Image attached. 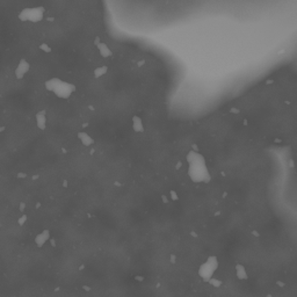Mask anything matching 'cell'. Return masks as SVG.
Here are the masks:
<instances>
[{
	"label": "cell",
	"instance_id": "3",
	"mask_svg": "<svg viewBox=\"0 0 297 297\" xmlns=\"http://www.w3.org/2000/svg\"><path fill=\"white\" fill-rule=\"evenodd\" d=\"M45 9L42 6L37 7H28L22 9L19 13V20L22 22H31V23H37L43 20Z\"/></svg>",
	"mask_w": 297,
	"mask_h": 297
},
{
	"label": "cell",
	"instance_id": "4",
	"mask_svg": "<svg viewBox=\"0 0 297 297\" xmlns=\"http://www.w3.org/2000/svg\"><path fill=\"white\" fill-rule=\"evenodd\" d=\"M218 268V260L217 257L211 255L207 259L204 264H202L198 268V275L204 282H209L212 279V275L215 274L216 269Z\"/></svg>",
	"mask_w": 297,
	"mask_h": 297
},
{
	"label": "cell",
	"instance_id": "10",
	"mask_svg": "<svg viewBox=\"0 0 297 297\" xmlns=\"http://www.w3.org/2000/svg\"><path fill=\"white\" fill-rule=\"evenodd\" d=\"M79 138L81 139V142L85 145H91L93 143V139L87 135V134H79Z\"/></svg>",
	"mask_w": 297,
	"mask_h": 297
},
{
	"label": "cell",
	"instance_id": "7",
	"mask_svg": "<svg viewBox=\"0 0 297 297\" xmlns=\"http://www.w3.org/2000/svg\"><path fill=\"white\" fill-rule=\"evenodd\" d=\"M36 123H37V127L41 130L45 129V127H47V116H45V111L44 110L37 113V115H36Z\"/></svg>",
	"mask_w": 297,
	"mask_h": 297
},
{
	"label": "cell",
	"instance_id": "9",
	"mask_svg": "<svg viewBox=\"0 0 297 297\" xmlns=\"http://www.w3.org/2000/svg\"><path fill=\"white\" fill-rule=\"evenodd\" d=\"M98 47H99L100 52H101V55H102L103 57H108V56H110V55H111L110 49H109V48H108L104 43H100Z\"/></svg>",
	"mask_w": 297,
	"mask_h": 297
},
{
	"label": "cell",
	"instance_id": "8",
	"mask_svg": "<svg viewBox=\"0 0 297 297\" xmlns=\"http://www.w3.org/2000/svg\"><path fill=\"white\" fill-rule=\"evenodd\" d=\"M132 128L136 132H143L144 131V127L142 124V120L138 116H135L132 118Z\"/></svg>",
	"mask_w": 297,
	"mask_h": 297
},
{
	"label": "cell",
	"instance_id": "12",
	"mask_svg": "<svg viewBox=\"0 0 297 297\" xmlns=\"http://www.w3.org/2000/svg\"><path fill=\"white\" fill-rule=\"evenodd\" d=\"M106 72H107V67H106V66L99 67V69H97V70L94 71V76H95V78H99L100 76H102V74L106 73Z\"/></svg>",
	"mask_w": 297,
	"mask_h": 297
},
{
	"label": "cell",
	"instance_id": "1",
	"mask_svg": "<svg viewBox=\"0 0 297 297\" xmlns=\"http://www.w3.org/2000/svg\"><path fill=\"white\" fill-rule=\"evenodd\" d=\"M186 160L188 163V175L193 182H209L211 177L205 164L204 157L196 151L188 152Z\"/></svg>",
	"mask_w": 297,
	"mask_h": 297
},
{
	"label": "cell",
	"instance_id": "11",
	"mask_svg": "<svg viewBox=\"0 0 297 297\" xmlns=\"http://www.w3.org/2000/svg\"><path fill=\"white\" fill-rule=\"evenodd\" d=\"M237 275L239 279H246V274H245V269L243 266H237Z\"/></svg>",
	"mask_w": 297,
	"mask_h": 297
},
{
	"label": "cell",
	"instance_id": "13",
	"mask_svg": "<svg viewBox=\"0 0 297 297\" xmlns=\"http://www.w3.org/2000/svg\"><path fill=\"white\" fill-rule=\"evenodd\" d=\"M209 283H210V284H212L215 288H218V287L222 284V282H220V281H217V280H215V279H211V280L209 281Z\"/></svg>",
	"mask_w": 297,
	"mask_h": 297
},
{
	"label": "cell",
	"instance_id": "2",
	"mask_svg": "<svg viewBox=\"0 0 297 297\" xmlns=\"http://www.w3.org/2000/svg\"><path fill=\"white\" fill-rule=\"evenodd\" d=\"M45 88L59 99H69L76 91V86L59 78H51L45 83Z\"/></svg>",
	"mask_w": 297,
	"mask_h": 297
},
{
	"label": "cell",
	"instance_id": "5",
	"mask_svg": "<svg viewBox=\"0 0 297 297\" xmlns=\"http://www.w3.org/2000/svg\"><path fill=\"white\" fill-rule=\"evenodd\" d=\"M29 71V63L26 61V59H21L19 65L16 66V70H15V76L17 79H22Z\"/></svg>",
	"mask_w": 297,
	"mask_h": 297
},
{
	"label": "cell",
	"instance_id": "6",
	"mask_svg": "<svg viewBox=\"0 0 297 297\" xmlns=\"http://www.w3.org/2000/svg\"><path fill=\"white\" fill-rule=\"evenodd\" d=\"M49 237H50V233H49V231H48V230L42 231V232H41V233H38V234L36 236V238H35V243H36V245H37L38 247H42V246L47 243V240L49 239Z\"/></svg>",
	"mask_w": 297,
	"mask_h": 297
}]
</instances>
